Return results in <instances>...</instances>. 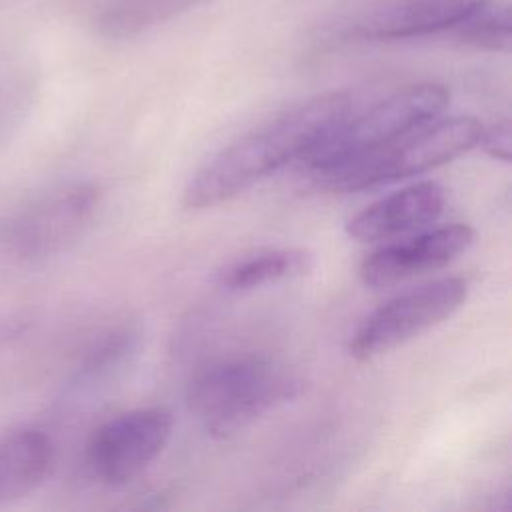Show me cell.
Returning <instances> with one entry per match:
<instances>
[{"label": "cell", "instance_id": "3", "mask_svg": "<svg viewBox=\"0 0 512 512\" xmlns=\"http://www.w3.org/2000/svg\"><path fill=\"white\" fill-rule=\"evenodd\" d=\"M448 100L450 92L434 82L398 88L362 112L352 110L310 148L300 164L320 178L438 118Z\"/></svg>", "mask_w": 512, "mask_h": 512}, {"label": "cell", "instance_id": "5", "mask_svg": "<svg viewBox=\"0 0 512 512\" xmlns=\"http://www.w3.org/2000/svg\"><path fill=\"white\" fill-rule=\"evenodd\" d=\"M98 206L100 188L94 182H70L0 220V272L66 252L88 230Z\"/></svg>", "mask_w": 512, "mask_h": 512}, {"label": "cell", "instance_id": "13", "mask_svg": "<svg viewBox=\"0 0 512 512\" xmlns=\"http://www.w3.org/2000/svg\"><path fill=\"white\" fill-rule=\"evenodd\" d=\"M142 330L134 322H124L106 334L86 352L72 382L76 388L96 386L122 372L138 354Z\"/></svg>", "mask_w": 512, "mask_h": 512}, {"label": "cell", "instance_id": "12", "mask_svg": "<svg viewBox=\"0 0 512 512\" xmlns=\"http://www.w3.org/2000/svg\"><path fill=\"white\" fill-rule=\"evenodd\" d=\"M314 270V254L306 248L276 246L238 256L216 272V284L228 292H246L268 284L302 278Z\"/></svg>", "mask_w": 512, "mask_h": 512}, {"label": "cell", "instance_id": "1", "mask_svg": "<svg viewBox=\"0 0 512 512\" xmlns=\"http://www.w3.org/2000/svg\"><path fill=\"white\" fill-rule=\"evenodd\" d=\"M354 110L346 92H326L294 104L206 160L182 192L186 210L218 206L294 160Z\"/></svg>", "mask_w": 512, "mask_h": 512}, {"label": "cell", "instance_id": "9", "mask_svg": "<svg viewBox=\"0 0 512 512\" xmlns=\"http://www.w3.org/2000/svg\"><path fill=\"white\" fill-rule=\"evenodd\" d=\"M482 0H376L348 18L344 38L392 42L454 32Z\"/></svg>", "mask_w": 512, "mask_h": 512}, {"label": "cell", "instance_id": "11", "mask_svg": "<svg viewBox=\"0 0 512 512\" xmlns=\"http://www.w3.org/2000/svg\"><path fill=\"white\" fill-rule=\"evenodd\" d=\"M54 466V444L36 428H16L0 436V506L36 492Z\"/></svg>", "mask_w": 512, "mask_h": 512}, {"label": "cell", "instance_id": "6", "mask_svg": "<svg viewBox=\"0 0 512 512\" xmlns=\"http://www.w3.org/2000/svg\"><path fill=\"white\" fill-rule=\"evenodd\" d=\"M468 290V280L446 276L396 294L356 328L348 342L350 356L364 362L402 346L460 310Z\"/></svg>", "mask_w": 512, "mask_h": 512}, {"label": "cell", "instance_id": "2", "mask_svg": "<svg viewBox=\"0 0 512 512\" xmlns=\"http://www.w3.org/2000/svg\"><path fill=\"white\" fill-rule=\"evenodd\" d=\"M302 392V380L262 354L216 360L186 384L188 410L216 436L232 434Z\"/></svg>", "mask_w": 512, "mask_h": 512}, {"label": "cell", "instance_id": "7", "mask_svg": "<svg viewBox=\"0 0 512 512\" xmlns=\"http://www.w3.org/2000/svg\"><path fill=\"white\" fill-rule=\"evenodd\" d=\"M172 426V414L164 406L120 412L90 434L86 468L106 486H124L158 458L172 436Z\"/></svg>", "mask_w": 512, "mask_h": 512}, {"label": "cell", "instance_id": "14", "mask_svg": "<svg viewBox=\"0 0 512 512\" xmlns=\"http://www.w3.org/2000/svg\"><path fill=\"white\" fill-rule=\"evenodd\" d=\"M204 2L208 0H116L106 8L100 24L108 36L132 38Z\"/></svg>", "mask_w": 512, "mask_h": 512}, {"label": "cell", "instance_id": "10", "mask_svg": "<svg viewBox=\"0 0 512 512\" xmlns=\"http://www.w3.org/2000/svg\"><path fill=\"white\" fill-rule=\"evenodd\" d=\"M446 206L438 182L422 180L394 190L352 214L346 234L356 242H382L434 224Z\"/></svg>", "mask_w": 512, "mask_h": 512}, {"label": "cell", "instance_id": "8", "mask_svg": "<svg viewBox=\"0 0 512 512\" xmlns=\"http://www.w3.org/2000/svg\"><path fill=\"white\" fill-rule=\"evenodd\" d=\"M476 240L472 226L454 222L416 236L384 244L360 262L358 276L368 288H386L414 276L440 270L470 250Z\"/></svg>", "mask_w": 512, "mask_h": 512}, {"label": "cell", "instance_id": "16", "mask_svg": "<svg viewBox=\"0 0 512 512\" xmlns=\"http://www.w3.org/2000/svg\"><path fill=\"white\" fill-rule=\"evenodd\" d=\"M490 158L504 164L510 162V126L508 122H496L490 128H482L478 144Z\"/></svg>", "mask_w": 512, "mask_h": 512}, {"label": "cell", "instance_id": "15", "mask_svg": "<svg viewBox=\"0 0 512 512\" xmlns=\"http://www.w3.org/2000/svg\"><path fill=\"white\" fill-rule=\"evenodd\" d=\"M462 44L478 50L506 52L510 48V10L502 0H482L452 32Z\"/></svg>", "mask_w": 512, "mask_h": 512}, {"label": "cell", "instance_id": "4", "mask_svg": "<svg viewBox=\"0 0 512 512\" xmlns=\"http://www.w3.org/2000/svg\"><path fill=\"white\" fill-rule=\"evenodd\" d=\"M482 128V122L474 116H438L318 180L336 192H358L418 176L474 148Z\"/></svg>", "mask_w": 512, "mask_h": 512}]
</instances>
